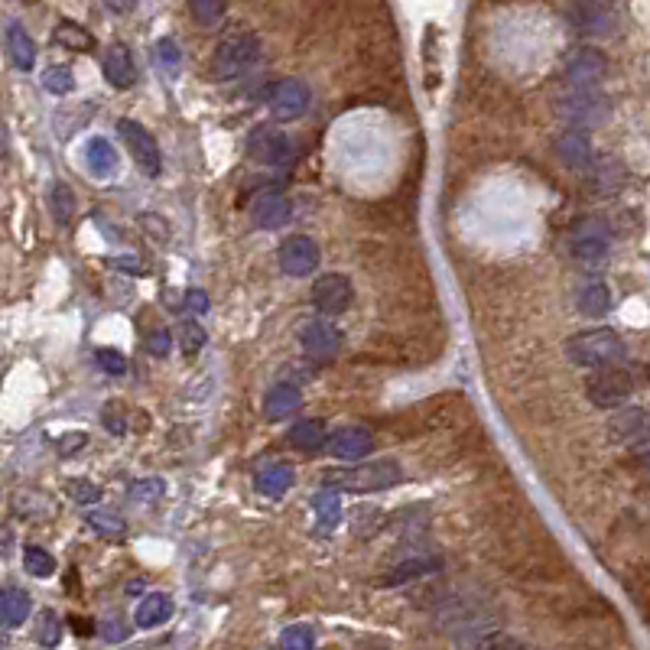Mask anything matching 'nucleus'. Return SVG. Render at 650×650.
I'll return each instance as SVG.
<instances>
[{"mask_svg":"<svg viewBox=\"0 0 650 650\" xmlns=\"http://www.w3.org/2000/svg\"><path fill=\"white\" fill-rule=\"evenodd\" d=\"M403 478L400 465L390 462V459H377V462H361V465H351V468H332L325 472L322 481L329 488L338 491H351V494H374V491H387L394 488L397 481Z\"/></svg>","mask_w":650,"mask_h":650,"instance_id":"obj_1","label":"nucleus"},{"mask_svg":"<svg viewBox=\"0 0 650 650\" xmlns=\"http://www.w3.org/2000/svg\"><path fill=\"white\" fill-rule=\"evenodd\" d=\"M621 355H624V342L615 329L576 332L566 342V358L576 368H605V364L621 361Z\"/></svg>","mask_w":650,"mask_h":650,"instance_id":"obj_2","label":"nucleus"},{"mask_svg":"<svg viewBox=\"0 0 650 650\" xmlns=\"http://www.w3.org/2000/svg\"><path fill=\"white\" fill-rule=\"evenodd\" d=\"M260 59V39L254 33H231L215 46L212 78L215 82H234L244 72H251Z\"/></svg>","mask_w":650,"mask_h":650,"instance_id":"obj_3","label":"nucleus"},{"mask_svg":"<svg viewBox=\"0 0 650 650\" xmlns=\"http://www.w3.org/2000/svg\"><path fill=\"white\" fill-rule=\"evenodd\" d=\"M559 117H566L576 127H595L608 121V98L595 85H569L563 95L556 98Z\"/></svg>","mask_w":650,"mask_h":650,"instance_id":"obj_4","label":"nucleus"},{"mask_svg":"<svg viewBox=\"0 0 650 650\" xmlns=\"http://www.w3.org/2000/svg\"><path fill=\"white\" fill-rule=\"evenodd\" d=\"M572 257L579 260L582 267H598L611 251V228L605 218H582L572 228Z\"/></svg>","mask_w":650,"mask_h":650,"instance_id":"obj_5","label":"nucleus"},{"mask_svg":"<svg viewBox=\"0 0 650 650\" xmlns=\"http://www.w3.org/2000/svg\"><path fill=\"white\" fill-rule=\"evenodd\" d=\"M585 394H589L595 407L615 410L634 394V377L624 368H611V364H605V368H595V374L585 381Z\"/></svg>","mask_w":650,"mask_h":650,"instance_id":"obj_6","label":"nucleus"},{"mask_svg":"<svg viewBox=\"0 0 650 650\" xmlns=\"http://www.w3.org/2000/svg\"><path fill=\"white\" fill-rule=\"evenodd\" d=\"M117 134H121V140L127 143V153H130V160H134L143 173L147 176H160V166H163V156H160V147H156V140L153 134L143 124L137 121H130V117H121L117 121Z\"/></svg>","mask_w":650,"mask_h":650,"instance_id":"obj_7","label":"nucleus"},{"mask_svg":"<svg viewBox=\"0 0 650 650\" xmlns=\"http://www.w3.org/2000/svg\"><path fill=\"white\" fill-rule=\"evenodd\" d=\"M247 156L260 166H286L293 160V140L277 127L260 124L247 137Z\"/></svg>","mask_w":650,"mask_h":650,"instance_id":"obj_8","label":"nucleus"},{"mask_svg":"<svg viewBox=\"0 0 650 650\" xmlns=\"http://www.w3.org/2000/svg\"><path fill=\"white\" fill-rule=\"evenodd\" d=\"M569 20L585 36H608L618 26L615 0H576L569 10Z\"/></svg>","mask_w":650,"mask_h":650,"instance_id":"obj_9","label":"nucleus"},{"mask_svg":"<svg viewBox=\"0 0 650 650\" xmlns=\"http://www.w3.org/2000/svg\"><path fill=\"white\" fill-rule=\"evenodd\" d=\"M319 244L309 238V234H293V238H286L277 251V260L283 273H290V277H309L312 270L319 267Z\"/></svg>","mask_w":650,"mask_h":650,"instance_id":"obj_10","label":"nucleus"},{"mask_svg":"<svg viewBox=\"0 0 650 650\" xmlns=\"http://www.w3.org/2000/svg\"><path fill=\"white\" fill-rule=\"evenodd\" d=\"M351 280L342 277V273H325L316 283H312V306H316L322 316H342V312L351 306Z\"/></svg>","mask_w":650,"mask_h":650,"instance_id":"obj_11","label":"nucleus"},{"mask_svg":"<svg viewBox=\"0 0 650 650\" xmlns=\"http://www.w3.org/2000/svg\"><path fill=\"white\" fill-rule=\"evenodd\" d=\"M267 104H270L273 117H280V121H296V117H303L309 108V88L299 82V78H283V82L270 88Z\"/></svg>","mask_w":650,"mask_h":650,"instance_id":"obj_12","label":"nucleus"},{"mask_svg":"<svg viewBox=\"0 0 650 650\" xmlns=\"http://www.w3.org/2000/svg\"><path fill=\"white\" fill-rule=\"evenodd\" d=\"M553 153L556 160L566 169H589L595 163V150H592V137L585 134V127H569L553 140Z\"/></svg>","mask_w":650,"mask_h":650,"instance_id":"obj_13","label":"nucleus"},{"mask_svg":"<svg viewBox=\"0 0 650 650\" xmlns=\"http://www.w3.org/2000/svg\"><path fill=\"white\" fill-rule=\"evenodd\" d=\"M608 72V59L592 46H579L566 59V82L569 85H595Z\"/></svg>","mask_w":650,"mask_h":650,"instance_id":"obj_14","label":"nucleus"},{"mask_svg":"<svg viewBox=\"0 0 650 650\" xmlns=\"http://www.w3.org/2000/svg\"><path fill=\"white\" fill-rule=\"evenodd\" d=\"M299 342H303V351L309 358L316 361H329L338 355V342H342V335L332 322L325 319H312L303 325V332H299Z\"/></svg>","mask_w":650,"mask_h":650,"instance_id":"obj_15","label":"nucleus"},{"mask_svg":"<svg viewBox=\"0 0 650 650\" xmlns=\"http://www.w3.org/2000/svg\"><path fill=\"white\" fill-rule=\"evenodd\" d=\"M329 449H332L335 459L355 462V459H364V455L374 449V436L361 426H342L329 436Z\"/></svg>","mask_w":650,"mask_h":650,"instance_id":"obj_16","label":"nucleus"},{"mask_svg":"<svg viewBox=\"0 0 650 650\" xmlns=\"http://www.w3.org/2000/svg\"><path fill=\"white\" fill-rule=\"evenodd\" d=\"M101 72L104 78L114 85V88H130L137 82V69H134V56H130V49L124 43H114L104 49L101 56Z\"/></svg>","mask_w":650,"mask_h":650,"instance_id":"obj_17","label":"nucleus"},{"mask_svg":"<svg viewBox=\"0 0 650 650\" xmlns=\"http://www.w3.org/2000/svg\"><path fill=\"white\" fill-rule=\"evenodd\" d=\"M290 215H293L290 199H286V195H277V192H273V195H260V199L254 202V212H251L254 225L264 228V231L283 228L286 221H290Z\"/></svg>","mask_w":650,"mask_h":650,"instance_id":"obj_18","label":"nucleus"},{"mask_svg":"<svg viewBox=\"0 0 650 650\" xmlns=\"http://www.w3.org/2000/svg\"><path fill=\"white\" fill-rule=\"evenodd\" d=\"M299 407H303V394H299L296 384H273L267 394H264V416L267 420H286V416H293Z\"/></svg>","mask_w":650,"mask_h":650,"instance_id":"obj_19","label":"nucleus"},{"mask_svg":"<svg viewBox=\"0 0 650 650\" xmlns=\"http://www.w3.org/2000/svg\"><path fill=\"white\" fill-rule=\"evenodd\" d=\"M650 433V413L641 407H628L621 410L615 420L608 423V436L611 442H637L641 436Z\"/></svg>","mask_w":650,"mask_h":650,"instance_id":"obj_20","label":"nucleus"},{"mask_svg":"<svg viewBox=\"0 0 650 650\" xmlns=\"http://www.w3.org/2000/svg\"><path fill=\"white\" fill-rule=\"evenodd\" d=\"M82 156H85L88 173L95 179H111L117 173V166H121V160H117V150L111 147V140H104V137H91L85 143Z\"/></svg>","mask_w":650,"mask_h":650,"instance_id":"obj_21","label":"nucleus"},{"mask_svg":"<svg viewBox=\"0 0 650 650\" xmlns=\"http://www.w3.org/2000/svg\"><path fill=\"white\" fill-rule=\"evenodd\" d=\"M33 611V598L26 589L20 585H7L4 592H0V624L10 631V628H20V624L30 618Z\"/></svg>","mask_w":650,"mask_h":650,"instance_id":"obj_22","label":"nucleus"},{"mask_svg":"<svg viewBox=\"0 0 650 650\" xmlns=\"http://www.w3.org/2000/svg\"><path fill=\"white\" fill-rule=\"evenodd\" d=\"M169 618H173V598L166 592H150L137 602V611H134L137 628H160Z\"/></svg>","mask_w":650,"mask_h":650,"instance_id":"obj_23","label":"nucleus"},{"mask_svg":"<svg viewBox=\"0 0 650 650\" xmlns=\"http://www.w3.org/2000/svg\"><path fill=\"white\" fill-rule=\"evenodd\" d=\"M293 481H296L293 465L277 462V465H267L264 472H257L254 485H257L260 494H264V498H283V494L293 488Z\"/></svg>","mask_w":650,"mask_h":650,"instance_id":"obj_24","label":"nucleus"},{"mask_svg":"<svg viewBox=\"0 0 650 650\" xmlns=\"http://www.w3.org/2000/svg\"><path fill=\"white\" fill-rule=\"evenodd\" d=\"M312 511H316L319 533H332L342 524V491L325 485V491H319L316 498H312Z\"/></svg>","mask_w":650,"mask_h":650,"instance_id":"obj_25","label":"nucleus"},{"mask_svg":"<svg viewBox=\"0 0 650 650\" xmlns=\"http://www.w3.org/2000/svg\"><path fill=\"white\" fill-rule=\"evenodd\" d=\"M7 52H10V62L17 65L20 72H30L36 65V43L20 23L7 26Z\"/></svg>","mask_w":650,"mask_h":650,"instance_id":"obj_26","label":"nucleus"},{"mask_svg":"<svg viewBox=\"0 0 650 650\" xmlns=\"http://www.w3.org/2000/svg\"><path fill=\"white\" fill-rule=\"evenodd\" d=\"M286 439H290V446L299 452H319L322 446H329V433H325L322 420H296Z\"/></svg>","mask_w":650,"mask_h":650,"instance_id":"obj_27","label":"nucleus"},{"mask_svg":"<svg viewBox=\"0 0 650 650\" xmlns=\"http://www.w3.org/2000/svg\"><path fill=\"white\" fill-rule=\"evenodd\" d=\"M576 306L582 316H605V312L611 309V290H608V283L605 280H592V283H585L579 296H576Z\"/></svg>","mask_w":650,"mask_h":650,"instance_id":"obj_28","label":"nucleus"},{"mask_svg":"<svg viewBox=\"0 0 650 650\" xmlns=\"http://www.w3.org/2000/svg\"><path fill=\"white\" fill-rule=\"evenodd\" d=\"M56 43L65 46V49H75V52H88V49H95V36H91L85 26H78L72 20H62L56 26Z\"/></svg>","mask_w":650,"mask_h":650,"instance_id":"obj_29","label":"nucleus"},{"mask_svg":"<svg viewBox=\"0 0 650 650\" xmlns=\"http://www.w3.org/2000/svg\"><path fill=\"white\" fill-rule=\"evenodd\" d=\"M23 569L36 579H49L56 572V559L43 546H23Z\"/></svg>","mask_w":650,"mask_h":650,"instance_id":"obj_30","label":"nucleus"},{"mask_svg":"<svg viewBox=\"0 0 650 650\" xmlns=\"http://www.w3.org/2000/svg\"><path fill=\"white\" fill-rule=\"evenodd\" d=\"M153 56H156V65L163 69L166 78H176L179 75V65H182V52H179V43L176 39H156V46H153Z\"/></svg>","mask_w":650,"mask_h":650,"instance_id":"obj_31","label":"nucleus"},{"mask_svg":"<svg viewBox=\"0 0 650 650\" xmlns=\"http://www.w3.org/2000/svg\"><path fill=\"white\" fill-rule=\"evenodd\" d=\"M49 208H52V215H56L59 225H65V221L75 215V192L65 186V182H56L49 192Z\"/></svg>","mask_w":650,"mask_h":650,"instance_id":"obj_32","label":"nucleus"},{"mask_svg":"<svg viewBox=\"0 0 650 650\" xmlns=\"http://www.w3.org/2000/svg\"><path fill=\"white\" fill-rule=\"evenodd\" d=\"M228 10V0H189V13L195 23L202 26H215Z\"/></svg>","mask_w":650,"mask_h":650,"instance_id":"obj_33","label":"nucleus"},{"mask_svg":"<svg viewBox=\"0 0 650 650\" xmlns=\"http://www.w3.org/2000/svg\"><path fill=\"white\" fill-rule=\"evenodd\" d=\"M43 88L49 91V95H69V91L75 88L72 69H65V65H49V69L43 72Z\"/></svg>","mask_w":650,"mask_h":650,"instance_id":"obj_34","label":"nucleus"},{"mask_svg":"<svg viewBox=\"0 0 650 650\" xmlns=\"http://www.w3.org/2000/svg\"><path fill=\"white\" fill-rule=\"evenodd\" d=\"M316 644V631L309 628V624H290V628H283L280 634V647L286 650H309Z\"/></svg>","mask_w":650,"mask_h":650,"instance_id":"obj_35","label":"nucleus"},{"mask_svg":"<svg viewBox=\"0 0 650 650\" xmlns=\"http://www.w3.org/2000/svg\"><path fill=\"white\" fill-rule=\"evenodd\" d=\"M179 342H182V351H186V355H199L202 351V345L208 342V335H205V329L199 322H182L179 325Z\"/></svg>","mask_w":650,"mask_h":650,"instance_id":"obj_36","label":"nucleus"},{"mask_svg":"<svg viewBox=\"0 0 650 650\" xmlns=\"http://www.w3.org/2000/svg\"><path fill=\"white\" fill-rule=\"evenodd\" d=\"M59 637H62V621H59V615H56V611H43V615H39L36 641L43 644V647H56Z\"/></svg>","mask_w":650,"mask_h":650,"instance_id":"obj_37","label":"nucleus"},{"mask_svg":"<svg viewBox=\"0 0 650 650\" xmlns=\"http://www.w3.org/2000/svg\"><path fill=\"white\" fill-rule=\"evenodd\" d=\"M65 494H69L75 504H95V501H101V488L91 485V481H85V478L69 481V485H65Z\"/></svg>","mask_w":650,"mask_h":650,"instance_id":"obj_38","label":"nucleus"},{"mask_svg":"<svg viewBox=\"0 0 650 650\" xmlns=\"http://www.w3.org/2000/svg\"><path fill=\"white\" fill-rule=\"evenodd\" d=\"M95 361L101 364V371H108V374H124L127 371V358L114 348H98Z\"/></svg>","mask_w":650,"mask_h":650,"instance_id":"obj_39","label":"nucleus"},{"mask_svg":"<svg viewBox=\"0 0 650 650\" xmlns=\"http://www.w3.org/2000/svg\"><path fill=\"white\" fill-rule=\"evenodd\" d=\"M163 494V481L160 478H143L130 485V498L134 501H156Z\"/></svg>","mask_w":650,"mask_h":650,"instance_id":"obj_40","label":"nucleus"},{"mask_svg":"<svg viewBox=\"0 0 650 650\" xmlns=\"http://www.w3.org/2000/svg\"><path fill=\"white\" fill-rule=\"evenodd\" d=\"M88 524L95 527L98 533H121L124 530V520L117 517L114 511H95L88 517Z\"/></svg>","mask_w":650,"mask_h":650,"instance_id":"obj_41","label":"nucleus"},{"mask_svg":"<svg viewBox=\"0 0 650 650\" xmlns=\"http://www.w3.org/2000/svg\"><path fill=\"white\" fill-rule=\"evenodd\" d=\"M147 348H150V355L166 358L169 348H173V335H169V329H156V332H150V338H147Z\"/></svg>","mask_w":650,"mask_h":650,"instance_id":"obj_42","label":"nucleus"},{"mask_svg":"<svg viewBox=\"0 0 650 650\" xmlns=\"http://www.w3.org/2000/svg\"><path fill=\"white\" fill-rule=\"evenodd\" d=\"M429 569H436L433 559H416V563H410V566H403L400 572H394V579H387V582L394 585V582H403V579H410V576H420V572H429Z\"/></svg>","mask_w":650,"mask_h":650,"instance_id":"obj_43","label":"nucleus"},{"mask_svg":"<svg viewBox=\"0 0 650 650\" xmlns=\"http://www.w3.org/2000/svg\"><path fill=\"white\" fill-rule=\"evenodd\" d=\"M186 309L192 312V316H205V312H208V296H205V290H189V293H186Z\"/></svg>","mask_w":650,"mask_h":650,"instance_id":"obj_44","label":"nucleus"},{"mask_svg":"<svg viewBox=\"0 0 650 650\" xmlns=\"http://www.w3.org/2000/svg\"><path fill=\"white\" fill-rule=\"evenodd\" d=\"M88 442V436L85 433H69V436H62L59 439V455H72V452H78Z\"/></svg>","mask_w":650,"mask_h":650,"instance_id":"obj_45","label":"nucleus"},{"mask_svg":"<svg viewBox=\"0 0 650 650\" xmlns=\"http://www.w3.org/2000/svg\"><path fill=\"white\" fill-rule=\"evenodd\" d=\"M104 4H108L114 13H130V10H134L137 0H104Z\"/></svg>","mask_w":650,"mask_h":650,"instance_id":"obj_46","label":"nucleus"}]
</instances>
